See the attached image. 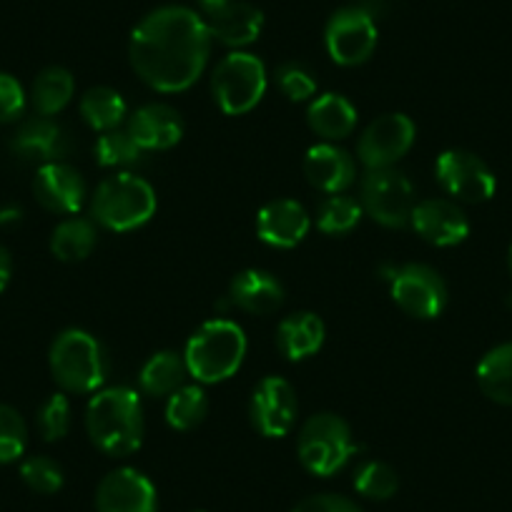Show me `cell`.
<instances>
[{"label":"cell","instance_id":"1","mask_svg":"<svg viewBox=\"0 0 512 512\" xmlns=\"http://www.w3.org/2000/svg\"><path fill=\"white\" fill-rule=\"evenodd\" d=\"M211 53V33L204 18L184 6L149 13L131 33L128 58L141 81L154 91L179 93L194 86Z\"/></svg>","mask_w":512,"mask_h":512},{"label":"cell","instance_id":"2","mask_svg":"<svg viewBox=\"0 0 512 512\" xmlns=\"http://www.w3.org/2000/svg\"><path fill=\"white\" fill-rule=\"evenodd\" d=\"M86 430L93 445L111 457H126L144 442V407L128 387L96 392L86 410Z\"/></svg>","mask_w":512,"mask_h":512},{"label":"cell","instance_id":"3","mask_svg":"<svg viewBox=\"0 0 512 512\" xmlns=\"http://www.w3.org/2000/svg\"><path fill=\"white\" fill-rule=\"evenodd\" d=\"M246 357L244 329L229 319L204 322L186 342L184 362L191 377L201 384H216L234 377Z\"/></svg>","mask_w":512,"mask_h":512},{"label":"cell","instance_id":"4","mask_svg":"<svg viewBox=\"0 0 512 512\" xmlns=\"http://www.w3.org/2000/svg\"><path fill=\"white\" fill-rule=\"evenodd\" d=\"M93 219L111 231H131L156 214V191L136 174L108 176L98 184L91 201Z\"/></svg>","mask_w":512,"mask_h":512},{"label":"cell","instance_id":"5","mask_svg":"<svg viewBox=\"0 0 512 512\" xmlns=\"http://www.w3.org/2000/svg\"><path fill=\"white\" fill-rule=\"evenodd\" d=\"M51 372L66 392H96L108 377L103 344L83 329H66L51 347Z\"/></svg>","mask_w":512,"mask_h":512},{"label":"cell","instance_id":"6","mask_svg":"<svg viewBox=\"0 0 512 512\" xmlns=\"http://www.w3.org/2000/svg\"><path fill=\"white\" fill-rule=\"evenodd\" d=\"M357 442L347 422L332 412L309 417L299 430L297 455L304 470L317 477H332L357 455Z\"/></svg>","mask_w":512,"mask_h":512},{"label":"cell","instance_id":"7","mask_svg":"<svg viewBox=\"0 0 512 512\" xmlns=\"http://www.w3.org/2000/svg\"><path fill=\"white\" fill-rule=\"evenodd\" d=\"M211 88L226 116H244L267 93V68L254 53L234 51L214 68Z\"/></svg>","mask_w":512,"mask_h":512},{"label":"cell","instance_id":"8","mask_svg":"<svg viewBox=\"0 0 512 512\" xmlns=\"http://www.w3.org/2000/svg\"><path fill=\"white\" fill-rule=\"evenodd\" d=\"M359 204L377 224L402 229L410 224L415 211V186L402 171L374 169L359 184Z\"/></svg>","mask_w":512,"mask_h":512},{"label":"cell","instance_id":"9","mask_svg":"<svg viewBox=\"0 0 512 512\" xmlns=\"http://www.w3.org/2000/svg\"><path fill=\"white\" fill-rule=\"evenodd\" d=\"M390 292L397 307L417 319H435L447 307V284L427 264L397 267L390 279Z\"/></svg>","mask_w":512,"mask_h":512},{"label":"cell","instance_id":"10","mask_svg":"<svg viewBox=\"0 0 512 512\" xmlns=\"http://www.w3.org/2000/svg\"><path fill=\"white\" fill-rule=\"evenodd\" d=\"M377 23L367 11L357 6L339 8L327 23L324 43L327 53L339 66H359L369 61V56L377 48Z\"/></svg>","mask_w":512,"mask_h":512},{"label":"cell","instance_id":"11","mask_svg":"<svg viewBox=\"0 0 512 512\" xmlns=\"http://www.w3.org/2000/svg\"><path fill=\"white\" fill-rule=\"evenodd\" d=\"M417 136L415 121L405 113H384L377 121L364 128L359 136L357 156L369 171L392 169L407 151L412 149Z\"/></svg>","mask_w":512,"mask_h":512},{"label":"cell","instance_id":"12","mask_svg":"<svg viewBox=\"0 0 512 512\" xmlns=\"http://www.w3.org/2000/svg\"><path fill=\"white\" fill-rule=\"evenodd\" d=\"M249 417L259 435L272 440L287 437L299 417L297 392L292 384L284 377H264L251 392Z\"/></svg>","mask_w":512,"mask_h":512},{"label":"cell","instance_id":"13","mask_svg":"<svg viewBox=\"0 0 512 512\" xmlns=\"http://www.w3.org/2000/svg\"><path fill=\"white\" fill-rule=\"evenodd\" d=\"M435 176L442 189L467 204H482L495 194V174L480 156L470 151L450 149L440 154L435 164Z\"/></svg>","mask_w":512,"mask_h":512},{"label":"cell","instance_id":"14","mask_svg":"<svg viewBox=\"0 0 512 512\" xmlns=\"http://www.w3.org/2000/svg\"><path fill=\"white\" fill-rule=\"evenodd\" d=\"M98 512H159L156 487L144 472L118 467L108 472L96 490Z\"/></svg>","mask_w":512,"mask_h":512},{"label":"cell","instance_id":"15","mask_svg":"<svg viewBox=\"0 0 512 512\" xmlns=\"http://www.w3.org/2000/svg\"><path fill=\"white\" fill-rule=\"evenodd\" d=\"M412 229L432 246H455L470 234L465 211L447 199H425L415 206L410 219Z\"/></svg>","mask_w":512,"mask_h":512},{"label":"cell","instance_id":"16","mask_svg":"<svg viewBox=\"0 0 512 512\" xmlns=\"http://www.w3.org/2000/svg\"><path fill=\"white\" fill-rule=\"evenodd\" d=\"M33 194L38 204L53 214H76L86 201V181L63 161L43 164L33 181Z\"/></svg>","mask_w":512,"mask_h":512},{"label":"cell","instance_id":"17","mask_svg":"<svg viewBox=\"0 0 512 512\" xmlns=\"http://www.w3.org/2000/svg\"><path fill=\"white\" fill-rule=\"evenodd\" d=\"M312 229L307 209L294 199H274L256 214V234L264 244L277 249H292L302 244Z\"/></svg>","mask_w":512,"mask_h":512},{"label":"cell","instance_id":"18","mask_svg":"<svg viewBox=\"0 0 512 512\" xmlns=\"http://www.w3.org/2000/svg\"><path fill=\"white\" fill-rule=\"evenodd\" d=\"M11 151L21 161H31V164H56V161L66 159L71 151V139L48 116L31 118L23 123L11 139Z\"/></svg>","mask_w":512,"mask_h":512},{"label":"cell","instance_id":"19","mask_svg":"<svg viewBox=\"0 0 512 512\" xmlns=\"http://www.w3.org/2000/svg\"><path fill=\"white\" fill-rule=\"evenodd\" d=\"M126 131L144 151H166L184 136V121L176 108L166 103H149L128 116Z\"/></svg>","mask_w":512,"mask_h":512},{"label":"cell","instance_id":"20","mask_svg":"<svg viewBox=\"0 0 512 512\" xmlns=\"http://www.w3.org/2000/svg\"><path fill=\"white\" fill-rule=\"evenodd\" d=\"M304 176L314 189L324 194H342L357 179L354 159L334 144L312 146L304 156Z\"/></svg>","mask_w":512,"mask_h":512},{"label":"cell","instance_id":"21","mask_svg":"<svg viewBox=\"0 0 512 512\" xmlns=\"http://www.w3.org/2000/svg\"><path fill=\"white\" fill-rule=\"evenodd\" d=\"M211 38L229 48H244L259 38L264 28V13L244 0H231L229 6L204 18Z\"/></svg>","mask_w":512,"mask_h":512},{"label":"cell","instance_id":"22","mask_svg":"<svg viewBox=\"0 0 512 512\" xmlns=\"http://www.w3.org/2000/svg\"><path fill=\"white\" fill-rule=\"evenodd\" d=\"M229 299L234 307L249 314H272L282 307L284 287L264 269H244L231 279Z\"/></svg>","mask_w":512,"mask_h":512},{"label":"cell","instance_id":"23","mask_svg":"<svg viewBox=\"0 0 512 512\" xmlns=\"http://www.w3.org/2000/svg\"><path fill=\"white\" fill-rule=\"evenodd\" d=\"M327 329L324 322L312 312H294L282 319L277 327V349L289 362H302L322 349Z\"/></svg>","mask_w":512,"mask_h":512},{"label":"cell","instance_id":"24","mask_svg":"<svg viewBox=\"0 0 512 512\" xmlns=\"http://www.w3.org/2000/svg\"><path fill=\"white\" fill-rule=\"evenodd\" d=\"M307 121L322 139L342 141L357 128V108L339 93H324L309 103Z\"/></svg>","mask_w":512,"mask_h":512},{"label":"cell","instance_id":"25","mask_svg":"<svg viewBox=\"0 0 512 512\" xmlns=\"http://www.w3.org/2000/svg\"><path fill=\"white\" fill-rule=\"evenodd\" d=\"M186 374H189V369H186L184 357L171 352V349H164V352H156L141 367L139 384L149 397H169L179 387H184Z\"/></svg>","mask_w":512,"mask_h":512},{"label":"cell","instance_id":"26","mask_svg":"<svg viewBox=\"0 0 512 512\" xmlns=\"http://www.w3.org/2000/svg\"><path fill=\"white\" fill-rule=\"evenodd\" d=\"M477 384L497 405L512 407V342L490 349L477 364Z\"/></svg>","mask_w":512,"mask_h":512},{"label":"cell","instance_id":"27","mask_svg":"<svg viewBox=\"0 0 512 512\" xmlns=\"http://www.w3.org/2000/svg\"><path fill=\"white\" fill-rule=\"evenodd\" d=\"M73 93H76V81H73L71 71L51 66L38 73V78L33 81V106L41 116H56L71 103Z\"/></svg>","mask_w":512,"mask_h":512},{"label":"cell","instance_id":"28","mask_svg":"<svg viewBox=\"0 0 512 512\" xmlns=\"http://www.w3.org/2000/svg\"><path fill=\"white\" fill-rule=\"evenodd\" d=\"M128 106L123 101V96L118 91L108 86H96L91 91H86V96L81 98V116L93 131H113L123 123L126 118Z\"/></svg>","mask_w":512,"mask_h":512},{"label":"cell","instance_id":"29","mask_svg":"<svg viewBox=\"0 0 512 512\" xmlns=\"http://www.w3.org/2000/svg\"><path fill=\"white\" fill-rule=\"evenodd\" d=\"M96 249V226L88 219L61 221L51 234V251L61 262H83Z\"/></svg>","mask_w":512,"mask_h":512},{"label":"cell","instance_id":"30","mask_svg":"<svg viewBox=\"0 0 512 512\" xmlns=\"http://www.w3.org/2000/svg\"><path fill=\"white\" fill-rule=\"evenodd\" d=\"M206 412H209V400L199 384H184L174 395H169V402H166V422L179 432L199 427Z\"/></svg>","mask_w":512,"mask_h":512},{"label":"cell","instance_id":"31","mask_svg":"<svg viewBox=\"0 0 512 512\" xmlns=\"http://www.w3.org/2000/svg\"><path fill=\"white\" fill-rule=\"evenodd\" d=\"M362 214V204L357 199L344 194H329L317 209V226L324 234L342 236L359 224Z\"/></svg>","mask_w":512,"mask_h":512},{"label":"cell","instance_id":"32","mask_svg":"<svg viewBox=\"0 0 512 512\" xmlns=\"http://www.w3.org/2000/svg\"><path fill=\"white\" fill-rule=\"evenodd\" d=\"M354 490L367 500H390L400 490V477L387 462L367 460L354 472Z\"/></svg>","mask_w":512,"mask_h":512},{"label":"cell","instance_id":"33","mask_svg":"<svg viewBox=\"0 0 512 512\" xmlns=\"http://www.w3.org/2000/svg\"><path fill=\"white\" fill-rule=\"evenodd\" d=\"M141 146L136 144L134 136L128 131H121V128H113V131H106L101 139L96 141V161L101 166H131L141 159Z\"/></svg>","mask_w":512,"mask_h":512},{"label":"cell","instance_id":"34","mask_svg":"<svg viewBox=\"0 0 512 512\" xmlns=\"http://www.w3.org/2000/svg\"><path fill=\"white\" fill-rule=\"evenodd\" d=\"M26 442L28 430L21 412L0 405V462H16L26 450Z\"/></svg>","mask_w":512,"mask_h":512},{"label":"cell","instance_id":"35","mask_svg":"<svg viewBox=\"0 0 512 512\" xmlns=\"http://www.w3.org/2000/svg\"><path fill=\"white\" fill-rule=\"evenodd\" d=\"M38 430H41L43 440L56 442L68 435L71 430V402L66 395H51L38 410Z\"/></svg>","mask_w":512,"mask_h":512},{"label":"cell","instance_id":"36","mask_svg":"<svg viewBox=\"0 0 512 512\" xmlns=\"http://www.w3.org/2000/svg\"><path fill=\"white\" fill-rule=\"evenodd\" d=\"M21 477L33 492H41V495H53L63 487V470L58 462H53L51 457H31L21 465Z\"/></svg>","mask_w":512,"mask_h":512},{"label":"cell","instance_id":"37","mask_svg":"<svg viewBox=\"0 0 512 512\" xmlns=\"http://www.w3.org/2000/svg\"><path fill=\"white\" fill-rule=\"evenodd\" d=\"M277 83L279 91L294 103L309 101L317 93V81H314L312 71L304 68L302 63H284L277 68Z\"/></svg>","mask_w":512,"mask_h":512},{"label":"cell","instance_id":"38","mask_svg":"<svg viewBox=\"0 0 512 512\" xmlns=\"http://www.w3.org/2000/svg\"><path fill=\"white\" fill-rule=\"evenodd\" d=\"M26 108V93L23 86L8 73H0V123H11Z\"/></svg>","mask_w":512,"mask_h":512},{"label":"cell","instance_id":"39","mask_svg":"<svg viewBox=\"0 0 512 512\" xmlns=\"http://www.w3.org/2000/svg\"><path fill=\"white\" fill-rule=\"evenodd\" d=\"M292 512H362V510H359L349 497L324 492V495H312L307 497V500H302Z\"/></svg>","mask_w":512,"mask_h":512},{"label":"cell","instance_id":"40","mask_svg":"<svg viewBox=\"0 0 512 512\" xmlns=\"http://www.w3.org/2000/svg\"><path fill=\"white\" fill-rule=\"evenodd\" d=\"M11 274H13L11 251H8L6 246H0V292L8 287V282H11Z\"/></svg>","mask_w":512,"mask_h":512},{"label":"cell","instance_id":"41","mask_svg":"<svg viewBox=\"0 0 512 512\" xmlns=\"http://www.w3.org/2000/svg\"><path fill=\"white\" fill-rule=\"evenodd\" d=\"M229 3H231V0H199L201 11H204L206 16H209V13H214V11H219V8L229 6Z\"/></svg>","mask_w":512,"mask_h":512},{"label":"cell","instance_id":"42","mask_svg":"<svg viewBox=\"0 0 512 512\" xmlns=\"http://www.w3.org/2000/svg\"><path fill=\"white\" fill-rule=\"evenodd\" d=\"M507 264H510V274H512V246H510V254H507Z\"/></svg>","mask_w":512,"mask_h":512},{"label":"cell","instance_id":"43","mask_svg":"<svg viewBox=\"0 0 512 512\" xmlns=\"http://www.w3.org/2000/svg\"><path fill=\"white\" fill-rule=\"evenodd\" d=\"M199 512H201V510H199Z\"/></svg>","mask_w":512,"mask_h":512}]
</instances>
